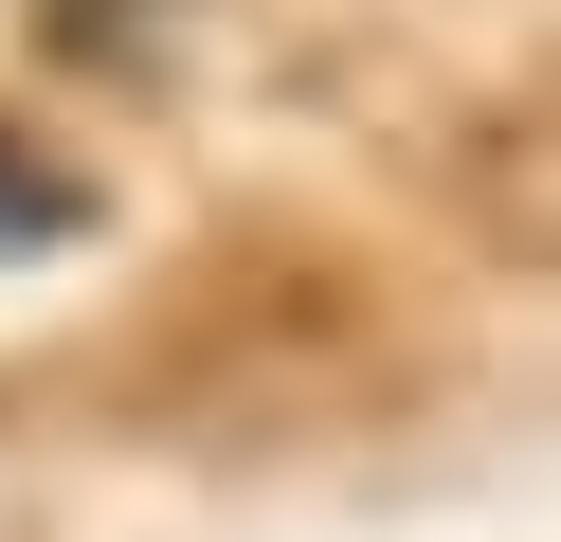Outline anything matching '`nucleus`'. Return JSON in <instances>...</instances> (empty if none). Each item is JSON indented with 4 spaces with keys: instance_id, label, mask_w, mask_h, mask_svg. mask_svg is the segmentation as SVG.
<instances>
[{
    "instance_id": "nucleus-1",
    "label": "nucleus",
    "mask_w": 561,
    "mask_h": 542,
    "mask_svg": "<svg viewBox=\"0 0 561 542\" xmlns=\"http://www.w3.org/2000/svg\"><path fill=\"white\" fill-rule=\"evenodd\" d=\"M73 181H55V163H19V145H0V253H55V235H73Z\"/></svg>"
}]
</instances>
